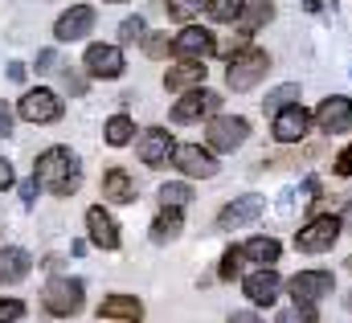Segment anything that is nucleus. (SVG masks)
<instances>
[{
  "instance_id": "nucleus-1",
  "label": "nucleus",
  "mask_w": 352,
  "mask_h": 323,
  "mask_svg": "<svg viewBox=\"0 0 352 323\" xmlns=\"http://www.w3.org/2000/svg\"><path fill=\"white\" fill-rule=\"evenodd\" d=\"M33 176L54 197H74L78 184H82V164H78V156L70 148H45L37 156V164H33Z\"/></svg>"
},
{
  "instance_id": "nucleus-2",
  "label": "nucleus",
  "mask_w": 352,
  "mask_h": 323,
  "mask_svg": "<svg viewBox=\"0 0 352 323\" xmlns=\"http://www.w3.org/2000/svg\"><path fill=\"white\" fill-rule=\"evenodd\" d=\"M266 70H270V54L246 45L242 54L230 58V66H226V86L238 90V94H246V90H254V86L266 78Z\"/></svg>"
},
{
  "instance_id": "nucleus-3",
  "label": "nucleus",
  "mask_w": 352,
  "mask_h": 323,
  "mask_svg": "<svg viewBox=\"0 0 352 323\" xmlns=\"http://www.w3.org/2000/svg\"><path fill=\"white\" fill-rule=\"evenodd\" d=\"M340 230H344V221L336 213H320V217H311L295 234V249L299 254H324V249H332V245L340 242Z\"/></svg>"
},
{
  "instance_id": "nucleus-4",
  "label": "nucleus",
  "mask_w": 352,
  "mask_h": 323,
  "mask_svg": "<svg viewBox=\"0 0 352 323\" xmlns=\"http://www.w3.org/2000/svg\"><path fill=\"white\" fill-rule=\"evenodd\" d=\"M246 140H250V119H242V115H213L205 127L209 152H238Z\"/></svg>"
},
{
  "instance_id": "nucleus-5",
  "label": "nucleus",
  "mask_w": 352,
  "mask_h": 323,
  "mask_svg": "<svg viewBox=\"0 0 352 323\" xmlns=\"http://www.w3.org/2000/svg\"><path fill=\"white\" fill-rule=\"evenodd\" d=\"M41 303H45V311H50V315L70 320V315H78V311H82V303H87V287H82V278H54V282L45 287Z\"/></svg>"
},
{
  "instance_id": "nucleus-6",
  "label": "nucleus",
  "mask_w": 352,
  "mask_h": 323,
  "mask_svg": "<svg viewBox=\"0 0 352 323\" xmlns=\"http://www.w3.org/2000/svg\"><path fill=\"white\" fill-rule=\"evenodd\" d=\"M209 54H217V37L205 25H184L173 37V58L176 62H205Z\"/></svg>"
},
{
  "instance_id": "nucleus-7",
  "label": "nucleus",
  "mask_w": 352,
  "mask_h": 323,
  "mask_svg": "<svg viewBox=\"0 0 352 323\" xmlns=\"http://www.w3.org/2000/svg\"><path fill=\"white\" fill-rule=\"evenodd\" d=\"M311 123H316V115H311L303 102H291V107H283L278 115H270V135H274L278 144H299V140L311 131Z\"/></svg>"
},
{
  "instance_id": "nucleus-8",
  "label": "nucleus",
  "mask_w": 352,
  "mask_h": 323,
  "mask_svg": "<svg viewBox=\"0 0 352 323\" xmlns=\"http://www.w3.org/2000/svg\"><path fill=\"white\" fill-rule=\"evenodd\" d=\"M173 168L180 176H188V180H209V176H217L221 164H217V156L209 148H201V144H176Z\"/></svg>"
},
{
  "instance_id": "nucleus-9",
  "label": "nucleus",
  "mask_w": 352,
  "mask_h": 323,
  "mask_svg": "<svg viewBox=\"0 0 352 323\" xmlns=\"http://www.w3.org/2000/svg\"><path fill=\"white\" fill-rule=\"evenodd\" d=\"M217 107H221V94L217 90H205V86L184 90V98L173 102V123H201V119L217 115Z\"/></svg>"
},
{
  "instance_id": "nucleus-10",
  "label": "nucleus",
  "mask_w": 352,
  "mask_h": 323,
  "mask_svg": "<svg viewBox=\"0 0 352 323\" xmlns=\"http://www.w3.org/2000/svg\"><path fill=\"white\" fill-rule=\"evenodd\" d=\"M287 291L295 303H320L336 291V274L332 270H299L295 278H287Z\"/></svg>"
},
{
  "instance_id": "nucleus-11",
  "label": "nucleus",
  "mask_w": 352,
  "mask_h": 323,
  "mask_svg": "<svg viewBox=\"0 0 352 323\" xmlns=\"http://www.w3.org/2000/svg\"><path fill=\"white\" fill-rule=\"evenodd\" d=\"M21 119H29V123H58L62 119V98L54 94V90H45V86H37V90H25L21 94Z\"/></svg>"
},
{
  "instance_id": "nucleus-12",
  "label": "nucleus",
  "mask_w": 352,
  "mask_h": 323,
  "mask_svg": "<svg viewBox=\"0 0 352 323\" xmlns=\"http://www.w3.org/2000/svg\"><path fill=\"white\" fill-rule=\"evenodd\" d=\"M82 66H87L90 78H119L127 62H123V49L119 45L94 41V45H87V54H82Z\"/></svg>"
},
{
  "instance_id": "nucleus-13",
  "label": "nucleus",
  "mask_w": 352,
  "mask_h": 323,
  "mask_svg": "<svg viewBox=\"0 0 352 323\" xmlns=\"http://www.w3.org/2000/svg\"><path fill=\"white\" fill-rule=\"evenodd\" d=\"M283 287H287V282L278 278L274 266H263V270H254V274L242 278V291H246V299H250L254 307H270V303H278Z\"/></svg>"
},
{
  "instance_id": "nucleus-14",
  "label": "nucleus",
  "mask_w": 352,
  "mask_h": 323,
  "mask_svg": "<svg viewBox=\"0 0 352 323\" xmlns=\"http://www.w3.org/2000/svg\"><path fill=\"white\" fill-rule=\"evenodd\" d=\"M135 152H140V164H148V168H164V164H173V152H176L173 131H164V127H148V131L140 135Z\"/></svg>"
},
{
  "instance_id": "nucleus-15",
  "label": "nucleus",
  "mask_w": 352,
  "mask_h": 323,
  "mask_svg": "<svg viewBox=\"0 0 352 323\" xmlns=\"http://www.w3.org/2000/svg\"><path fill=\"white\" fill-rule=\"evenodd\" d=\"M316 127L328 131V135H344V131H352V98H344V94L324 98V102L316 107Z\"/></svg>"
},
{
  "instance_id": "nucleus-16",
  "label": "nucleus",
  "mask_w": 352,
  "mask_h": 323,
  "mask_svg": "<svg viewBox=\"0 0 352 323\" xmlns=\"http://www.w3.org/2000/svg\"><path fill=\"white\" fill-rule=\"evenodd\" d=\"M263 217V197H234L221 213H217V230H242V225H250V221H258Z\"/></svg>"
},
{
  "instance_id": "nucleus-17",
  "label": "nucleus",
  "mask_w": 352,
  "mask_h": 323,
  "mask_svg": "<svg viewBox=\"0 0 352 323\" xmlns=\"http://www.w3.org/2000/svg\"><path fill=\"white\" fill-rule=\"evenodd\" d=\"M94 21H98V12H94L90 4H74L70 12L58 16L54 37H58V41H78V37H87L90 29H94Z\"/></svg>"
},
{
  "instance_id": "nucleus-18",
  "label": "nucleus",
  "mask_w": 352,
  "mask_h": 323,
  "mask_svg": "<svg viewBox=\"0 0 352 323\" xmlns=\"http://www.w3.org/2000/svg\"><path fill=\"white\" fill-rule=\"evenodd\" d=\"M87 234H90V245H98V249H119V225L102 205L87 209Z\"/></svg>"
},
{
  "instance_id": "nucleus-19",
  "label": "nucleus",
  "mask_w": 352,
  "mask_h": 323,
  "mask_svg": "<svg viewBox=\"0 0 352 323\" xmlns=\"http://www.w3.org/2000/svg\"><path fill=\"white\" fill-rule=\"evenodd\" d=\"M140 197V188H135V176L127 172V168H107L102 172V201H111V205H131Z\"/></svg>"
},
{
  "instance_id": "nucleus-20",
  "label": "nucleus",
  "mask_w": 352,
  "mask_h": 323,
  "mask_svg": "<svg viewBox=\"0 0 352 323\" xmlns=\"http://www.w3.org/2000/svg\"><path fill=\"white\" fill-rule=\"evenodd\" d=\"M98 320H119V323H144V303L135 295H107L98 303Z\"/></svg>"
},
{
  "instance_id": "nucleus-21",
  "label": "nucleus",
  "mask_w": 352,
  "mask_h": 323,
  "mask_svg": "<svg viewBox=\"0 0 352 323\" xmlns=\"http://www.w3.org/2000/svg\"><path fill=\"white\" fill-rule=\"evenodd\" d=\"M209 78V66L205 62H180V66H168V74H164V90H197V86H205Z\"/></svg>"
},
{
  "instance_id": "nucleus-22",
  "label": "nucleus",
  "mask_w": 352,
  "mask_h": 323,
  "mask_svg": "<svg viewBox=\"0 0 352 323\" xmlns=\"http://www.w3.org/2000/svg\"><path fill=\"white\" fill-rule=\"evenodd\" d=\"M29 270H33V258H29V249H21V245H4V249H0V287H12V282H21Z\"/></svg>"
},
{
  "instance_id": "nucleus-23",
  "label": "nucleus",
  "mask_w": 352,
  "mask_h": 323,
  "mask_svg": "<svg viewBox=\"0 0 352 323\" xmlns=\"http://www.w3.org/2000/svg\"><path fill=\"white\" fill-rule=\"evenodd\" d=\"M270 16H274V0H246V8L238 16V33H250L254 37Z\"/></svg>"
},
{
  "instance_id": "nucleus-24",
  "label": "nucleus",
  "mask_w": 352,
  "mask_h": 323,
  "mask_svg": "<svg viewBox=\"0 0 352 323\" xmlns=\"http://www.w3.org/2000/svg\"><path fill=\"white\" fill-rule=\"evenodd\" d=\"M180 230H184V217H180V209H160L156 213V221H152V242L156 245H168L180 238Z\"/></svg>"
},
{
  "instance_id": "nucleus-25",
  "label": "nucleus",
  "mask_w": 352,
  "mask_h": 323,
  "mask_svg": "<svg viewBox=\"0 0 352 323\" xmlns=\"http://www.w3.org/2000/svg\"><path fill=\"white\" fill-rule=\"evenodd\" d=\"M242 254H246V262H254L263 270V266H274L278 262L283 245H278V238H250V242L242 245Z\"/></svg>"
},
{
  "instance_id": "nucleus-26",
  "label": "nucleus",
  "mask_w": 352,
  "mask_h": 323,
  "mask_svg": "<svg viewBox=\"0 0 352 323\" xmlns=\"http://www.w3.org/2000/svg\"><path fill=\"white\" fill-rule=\"evenodd\" d=\"M131 135H135V123H131L127 115H111V119H107V127H102V140H107L111 148L131 144Z\"/></svg>"
},
{
  "instance_id": "nucleus-27",
  "label": "nucleus",
  "mask_w": 352,
  "mask_h": 323,
  "mask_svg": "<svg viewBox=\"0 0 352 323\" xmlns=\"http://www.w3.org/2000/svg\"><path fill=\"white\" fill-rule=\"evenodd\" d=\"M291 102H299V82H283V86H274V90L263 98V111L278 115V111H283V107H291Z\"/></svg>"
},
{
  "instance_id": "nucleus-28",
  "label": "nucleus",
  "mask_w": 352,
  "mask_h": 323,
  "mask_svg": "<svg viewBox=\"0 0 352 323\" xmlns=\"http://www.w3.org/2000/svg\"><path fill=\"white\" fill-rule=\"evenodd\" d=\"M242 266H246V254H242V245H230V249L221 254L217 278H221V282H234V278H242Z\"/></svg>"
},
{
  "instance_id": "nucleus-29",
  "label": "nucleus",
  "mask_w": 352,
  "mask_h": 323,
  "mask_svg": "<svg viewBox=\"0 0 352 323\" xmlns=\"http://www.w3.org/2000/svg\"><path fill=\"white\" fill-rule=\"evenodd\" d=\"M156 197H160V205H164V209H184V205L192 201V188H188L184 180H173V184H160V192H156Z\"/></svg>"
},
{
  "instance_id": "nucleus-30",
  "label": "nucleus",
  "mask_w": 352,
  "mask_h": 323,
  "mask_svg": "<svg viewBox=\"0 0 352 323\" xmlns=\"http://www.w3.org/2000/svg\"><path fill=\"white\" fill-rule=\"evenodd\" d=\"M164 8H168V16L173 21H192V16H201L205 8H209V0H164Z\"/></svg>"
},
{
  "instance_id": "nucleus-31",
  "label": "nucleus",
  "mask_w": 352,
  "mask_h": 323,
  "mask_svg": "<svg viewBox=\"0 0 352 323\" xmlns=\"http://www.w3.org/2000/svg\"><path fill=\"white\" fill-rule=\"evenodd\" d=\"M242 8H246V0H209L205 12H209V21H221L226 25V21H238Z\"/></svg>"
},
{
  "instance_id": "nucleus-32",
  "label": "nucleus",
  "mask_w": 352,
  "mask_h": 323,
  "mask_svg": "<svg viewBox=\"0 0 352 323\" xmlns=\"http://www.w3.org/2000/svg\"><path fill=\"white\" fill-rule=\"evenodd\" d=\"M274 323H320V311H316V303H295V307L278 311Z\"/></svg>"
},
{
  "instance_id": "nucleus-33",
  "label": "nucleus",
  "mask_w": 352,
  "mask_h": 323,
  "mask_svg": "<svg viewBox=\"0 0 352 323\" xmlns=\"http://www.w3.org/2000/svg\"><path fill=\"white\" fill-rule=\"evenodd\" d=\"M148 37V21L144 16H127L123 25H119V45H135V41H144Z\"/></svg>"
},
{
  "instance_id": "nucleus-34",
  "label": "nucleus",
  "mask_w": 352,
  "mask_h": 323,
  "mask_svg": "<svg viewBox=\"0 0 352 323\" xmlns=\"http://www.w3.org/2000/svg\"><path fill=\"white\" fill-rule=\"evenodd\" d=\"M144 54L148 58H168L173 54V37L168 33H148L144 37Z\"/></svg>"
},
{
  "instance_id": "nucleus-35",
  "label": "nucleus",
  "mask_w": 352,
  "mask_h": 323,
  "mask_svg": "<svg viewBox=\"0 0 352 323\" xmlns=\"http://www.w3.org/2000/svg\"><path fill=\"white\" fill-rule=\"evenodd\" d=\"M25 315V303L21 299H0V323H16Z\"/></svg>"
},
{
  "instance_id": "nucleus-36",
  "label": "nucleus",
  "mask_w": 352,
  "mask_h": 323,
  "mask_svg": "<svg viewBox=\"0 0 352 323\" xmlns=\"http://www.w3.org/2000/svg\"><path fill=\"white\" fill-rule=\"evenodd\" d=\"M62 82H66V90H70L74 98H82V94H87V78H82V74H74V70H66V74H62Z\"/></svg>"
},
{
  "instance_id": "nucleus-37",
  "label": "nucleus",
  "mask_w": 352,
  "mask_h": 323,
  "mask_svg": "<svg viewBox=\"0 0 352 323\" xmlns=\"http://www.w3.org/2000/svg\"><path fill=\"white\" fill-rule=\"evenodd\" d=\"M332 172H336V176H352V144L340 148V156L332 160Z\"/></svg>"
},
{
  "instance_id": "nucleus-38",
  "label": "nucleus",
  "mask_w": 352,
  "mask_h": 323,
  "mask_svg": "<svg viewBox=\"0 0 352 323\" xmlns=\"http://www.w3.org/2000/svg\"><path fill=\"white\" fill-rule=\"evenodd\" d=\"M58 70V54L54 49H41L37 54V74H54Z\"/></svg>"
},
{
  "instance_id": "nucleus-39",
  "label": "nucleus",
  "mask_w": 352,
  "mask_h": 323,
  "mask_svg": "<svg viewBox=\"0 0 352 323\" xmlns=\"http://www.w3.org/2000/svg\"><path fill=\"white\" fill-rule=\"evenodd\" d=\"M37 188H41V184H37V176L21 184V205H25V209H33V201H37Z\"/></svg>"
},
{
  "instance_id": "nucleus-40",
  "label": "nucleus",
  "mask_w": 352,
  "mask_h": 323,
  "mask_svg": "<svg viewBox=\"0 0 352 323\" xmlns=\"http://www.w3.org/2000/svg\"><path fill=\"white\" fill-rule=\"evenodd\" d=\"M12 184H16V176H12V164L0 156V192H4V188H12Z\"/></svg>"
},
{
  "instance_id": "nucleus-41",
  "label": "nucleus",
  "mask_w": 352,
  "mask_h": 323,
  "mask_svg": "<svg viewBox=\"0 0 352 323\" xmlns=\"http://www.w3.org/2000/svg\"><path fill=\"white\" fill-rule=\"evenodd\" d=\"M8 131H12V107L0 102V135H8Z\"/></svg>"
},
{
  "instance_id": "nucleus-42",
  "label": "nucleus",
  "mask_w": 352,
  "mask_h": 323,
  "mask_svg": "<svg viewBox=\"0 0 352 323\" xmlns=\"http://www.w3.org/2000/svg\"><path fill=\"white\" fill-rule=\"evenodd\" d=\"M230 323H266V320L258 315V311H234V315H230Z\"/></svg>"
},
{
  "instance_id": "nucleus-43",
  "label": "nucleus",
  "mask_w": 352,
  "mask_h": 323,
  "mask_svg": "<svg viewBox=\"0 0 352 323\" xmlns=\"http://www.w3.org/2000/svg\"><path fill=\"white\" fill-rule=\"evenodd\" d=\"M8 78H12V82H25V66H21V62H12V66H8Z\"/></svg>"
},
{
  "instance_id": "nucleus-44",
  "label": "nucleus",
  "mask_w": 352,
  "mask_h": 323,
  "mask_svg": "<svg viewBox=\"0 0 352 323\" xmlns=\"http://www.w3.org/2000/svg\"><path fill=\"white\" fill-rule=\"evenodd\" d=\"M303 192H307V197H320V180H316V176H311V180H307V184H303Z\"/></svg>"
},
{
  "instance_id": "nucleus-45",
  "label": "nucleus",
  "mask_w": 352,
  "mask_h": 323,
  "mask_svg": "<svg viewBox=\"0 0 352 323\" xmlns=\"http://www.w3.org/2000/svg\"><path fill=\"white\" fill-rule=\"evenodd\" d=\"M344 307H349V311H352V291H349V295H344Z\"/></svg>"
},
{
  "instance_id": "nucleus-46",
  "label": "nucleus",
  "mask_w": 352,
  "mask_h": 323,
  "mask_svg": "<svg viewBox=\"0 0 352 323\" xmlns=\"http://www.w3.org/2000/svg\"><path fill=\"white\" fill-rule=\"evenodd\" d=\"M344 217H349V221H352V201H349V209H344ZM344 217H340V221H344Z\"/></svg>"
},
{
  "instance_id": "nucleus-47",
  "label": "nucleus",
  "mask_w": 352,
  "mask_h": 323,
  "mask_svg": "<svg viewBox=\"0 0 352 323\" xmlns=\"http://www.w3.org/2000/svg\"><path fill=\"white\" fill-rule=\"evenodd\" d=\"M107 4H123V0H107Z\"/></svg>"
},
{
  "instance_id": "nucleus-48",
  "label": "nucleus",
  "mask_w": 352,
  "mask_h": 323,
  "mask_svg": "<svg viewBox=\"0 0 352 323\" xmlns=\"http://www.w3.org/2000/svg\"><path fill=\"white\" fill-rule=\"evenodd\" d=\"M328 4H332V8H336V0H328Z\"/></svg>"
}]
</instances>
